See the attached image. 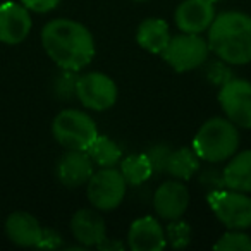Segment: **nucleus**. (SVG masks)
<instances>
[{
	"label": "nucleus",
	"mask_w": 251,
	"mask_h": 251,
	"mask_svg": "<svg viewBox=\"0 0 251 251\" xmlns=\"http://www.w3.org/2000/svg\"><path fill=\"white\" fill-rule=\"evenodd\" d=\"M47 55L67 71H81L95 57V40L90 29L73 19H52L42 29Z\"/></svg>",
	"instance_id": "f257e3e1"
},
{
	"label": "nucleus",
	"mask_w": 251,
	"mask_h": 251,
	"mask_svg": "<svg viewBox=\"0 0 251 251\" xmlns=\"http://www.w3.org/2000/svg\"><path fill=\"white\" fill-rule=\"evenodd\" d=\"M208 47L220 60L232 66L251 62V16L226 11L208 28Z\"/></svg>",
	"instance_id": "f03ea898"
},
{
	"label": "nucleus",
	"mask_w": 251,
	"mask_h": 251,
	"mask_svg": "<svg viewBox=\"0 0 251 251\" xmlns=\"http://www.w3.org/2000/svg\"><path fill=\"white\" fill-rule=\"evenodd\" d=\"M239 147L237 126L229 119L212 117L200 127L193 140V150L201 160L210 164L229 160Z\"/></svg>",
	"instance_id": "7ed1b4c3"
},
{
	"label": "nucleus",
	"mask_w": 251,
	"mask_h": 251,
	"mask_svg": "<svg viewBox=\"0 0 251 251\" xmlns=\"http://www.w3.org/2000/svg\"><path fill=\"white\" fill-rule=\"evenodd\" d=\"M52 134L66 150L86 151L98 136V129L88 114L76 108H67L55 115L52 122Z\"/></svg>",
	"instance_id": "20e7f679"
},
{
	"label": "nucleus",
	"mask_w": 251,
	"mask_h": 251,
	"mask_svg": "<svg viewBox=\"0 0 251 251\" xmlns=\"http://www.w3.org/2000/svg\"><path fill=\"white\" fill-rule=\"evenodd\" d=\"M212 212L227 229L244 230L251 227V198L246 193L224 188L206 196Z\"/></svg>",
	"instance_id": "39448f33"
},
{
	"label": "nucleus",
	"mask_w": 251,
	"mask_h": 251,
	"mask_svg": "<svg viewBox=\"0 0 251 251\" xmlns=\"http://www.w3.org/2000/svg\"><path fill=\"white\" fill-rule=\"evenodd\" d=\"M127 189V182L122 177L121 171L114 167H101L93 172L86 182V195L95 210L112 212L122 203Z\"/></svg>",
	"instance_id": "423d86ee"
},
{
	"label": "nucleus",
	"mask_w": 251,
	"mask_h": 251,
	"mask_svg": "<svg viewBox=\"0 0 251 251\" xmlns=\"http://www.w3.org/2000/svg\"><path fill=\"white\" fill-rule=\"evenodd\" d=\"M208 52L210 47L205 38L196 33H181L177 36H171L162 57L174 71L188 73L203 66L208 59Z\"/></svg>",
	"instance_id": "0eeeda50"
},
{
	"label": "nucleus",
	"mask_w": 251,
	"mask_h": 251,
	"mask_svg": "<svg viewBox=\"0 0 251 251\" xmlns=\"http://www.w3.org/2000/svg\"><path fill=\"white\" fill-rule=\"evenodd\" d=\"M219 103L230 122L251 129V83L241 77H232L222 84L219 91Z\"/></svg>",
	"instance_id": "6e6552de"
},
{
	"label": "nucleus",
	"mask_w": 251,
	"mask_h": 251,
	"mask_svg": "<svg viewBox=\"0 0 251 251\" xmlns=\"http://www.w3.org/2000/svg\"><path fill=\"white\" fill-rule=\"evenodd\" d=\"M76 97L83 107L95 112H103L117 101V86L107 74L86 73L77 77Z\"/></svg>",
	"instance_id": "1a4fd4ad"
},
{
	"label": "nucleus",
	"mask_w": 251,
	"mask_h": 251,
	"mask_svg": "<svg viewBox=\"0 0 251 251\" xmlns=\"http://www.w3.org/2000/svg\"><path fill=\"white\" fill-rule=\"evenodd\" d=\"M189 205L188 188L179 179L162 182L153 195V208L162 219L177 220L184 215Z\"/></svg>",
	"instance_id": "9d476101"
},
{
	"label": "nucleus",
	"mask_w": 251,
	"mask_h": 251,
	"mask_svg": "<svg viewBox=\"0 0 251 251\" xmlns=\"http://www.w3.org/2000/svg\"><path fill=\"white\" fill-rule=\"evenodd\" d=\"M29 9L16 2L0 5V42L5 45H18L25 42L31 31Z\"/></svg>",
	"instance_id": "9b49d317"
},
{
	"label": "nucleus",
	"mask_w": 251,
	"mask_h": 251,
	"mask_svg": "<svg viewBox=\"0 0 251 251\" xmlns=\"http://www.w3.org/2000/svg\"><path fill=\"white\" fill-rule=\"evenodd\" d=\"M215 16V7L212 0H184L176 9L174 19L182 33L201 35L212 26Z\"/></svg>",
	"instance_id": "f8f14e48"
},
{
	"label": "nucleus",
	"mask_w": 251,
	"mask_h": 251,
	"mask_svg": "<svg viewBox=\"0 0 251 251\" xmlns=\"http://www.w3.org/2000/svg\"><path fill=\"white\" fill-rule=\"evenodd\" d=\"M93 165L88 151L67 150L57 164V177L67 188H79L93 176Z\"/></svg>",
	"instance_id": "ddd939ff"
},
{
	"label": "nucleus",
	"mask_w": 251,
	"mask_h": 251,
	"mask_svg": "<svg viewBox=\"0 0 251 251\" xmlns=\"http://www.w3.org/2000/svg\"><path fill=\"white\" fill-rule=\"evenodd\" d=\"M127 246L133 251H160L167 246L165 229L153 217L134 220L127 232Z\"/></svg>",
	"instance_id": "4468645a"
},
{
	"label": "nucleus",
	"mask_w": 251,
	"mask_h": 251,
	"mask_svg": "<svg viewBox=\"0 0 251 251\" xmlns=\"http://www.w3.org/2000/svg\"><path fill=\"white\" fill-rule=\"evenodd\" d=\"M5 234L11 243L23 248H38L43 237V227L28 212H14L5 220Z\"/></svg>",
	"instance_id": "2eb2a0df"
},
{
	"label": "nucleus",
	"mask_w": 251,
	"mask_h": 251,
	"mask_svg": "<svg viewBox=\"0 0 251 251\" xmlns=\"http://www.w3.org/2000/svg\"><path fill=\"white\" fill-rule=\"evenodd\" d=\"M105 222L95 210H77L71 219V232L74 239L84 248L98 246L105 239Z\"/></svg>",
	"instance_id": "dca6fc26"
},
{
	"label": "nucleus",
	"mask_w": 251,
	"mask_h": 251,
	"mask_svg": "<svg viewBox=\"0 0 251 251\" xmlns=\"http://www.w3.org/2000/svg\"><path fill=\"white\" fill-rule=\"evenodd\" d=\"M136 40L145 50L151 53H162L167 49L171 42V33H169V25L164 19L148 18L138 26Z\"/></svg>",
	"instance_id": "f3484780"
},
{
	"label": "nucleus",
	"mask_w": 251,
	"mask_h": 251,
	"mask_svg": "<svg viewBox=\"0 0 251 251\" xmlns=\"http://www.w3.org/2000/svg\"><path fill=\"white\" fill-rule=\"evenodd\" d=\"M222 172L226 188L241 193H251V150L232 155Z\"/></svg>",
	"instance_id": "a211bd4d"
},
{
	"label": "nucleus",
	"mask_w": 251,
	"mask_h": 251,
	"mask_svg": "<svg viewBox=\"0 0 251 251\" xmlns=\"http://www.w3.org/2000/svg\"><path fill=\"white\" fill-rule=\"evenodd\" d=\"M200 160L201 158L191 148L171 150L165 164V172L179 181H189L200 171Z\"/></svg>",
	"instance_id": "6ab92c4d"
},
{
	"label": "nucleus",
	"mask_w": 251,
	"mask_h": 251,
	"mask_svg": "<svg viewBox=\"0 0 251 251\" xmlns=\"http://www.w3.org/2000/svg\"><path fill=\"white\" fill-rule=\"evenodd\" d=\"M121 174L127 186H140L153 176V167L147 153H134L121 162Z\"/></svg>",
	"instance_id": "aec40b11"
},
{
	"label": "nucleus",
	"mask_w": 251,
	"mask_h": 251,
	"mask_svg": "<svg viewBox=\"0 0 251 251\" xmlns=\"http://www.w3.org/2000/svg\"><path fill=\"white\" fill-rule=\"evenodd\" d=\"M86 151L93 160V164L98 167H114L122 157L121 148L115 145V141H112L107 136H100V134L95 138V141Z\"/></svg>",
	"instance_id": "412c9836"
},
{
	"label": "nucleus",
	"mask_w": 251,
	"mask_h": 251,
	"mask_svg": "<svg viewBox=\"0 0 251 251\" xmlns=\"http://www.w3.org/2000/svg\"><path fill=\"white\" fill-rule=\"evenodd\" d=\"M213 248L220 251H250L251 237L246 236L243 230L229 229V232L219 237V241L213 244Z\"/></svg>",
	"instance_id": "4be33fe9"
},
{
	"label": "nucleus",
	"mask_w": 251,
	"mask_h": 251,
	"mask_svg": "<svg viewBox=\"0 0 251 251\" xmlns=\"http://www.w3.org/2000/svg\"><path fill=\"white\" fill-rule=\"evenodd\" d=\"M165 239L176 250H182L191 243V227L182 220H169L165 229Z\"/></svg>",
	"instance_id": "5701e85b"
},
{
	"label": "nucleus",
	"mask_w": 251,
	"mask_h": 251,
	"mask_svg": "<svg viewBox=\"0 0 251 251\" xmlns=\"http://www.w3.org/2000/svg\"><path fill=\"white\" fill-rule=\"evenodd\" d=\"M62 76L57 79V95L62 98H69L73 95H76V84H77V71H67L62 69Z\"/></svg>",
	"instance_id": "b1692460"
},
{
	"label": "nucleus",
	"mask_w": 251,
	"mask_h": 251,
	"mask_svg": "<svg viewBox=\"0 0 251 251\" xmlns=\"http://www.w3.org/2000/svg\"><path fill=\"white\" fill-rule=\"evenodd\" d=\"M171 153L167 147L164 145H157V147L150 148L147 151L148 158L151 162V167H153V172H164L165 171V164H167V157Z\"/></svg>",
	"instance_id": "393cba45"
},
{
	"label": "nucleus",
	"mask_w": 251,
	"mask_h": 251,
	"mask_svg": "<svg viewBox=\"0 0 251 251\" xmlns=\"http://www.w3.org/2000/svg\"><path fill=\"white\" fill-rule=\"evenodd\" d=\"M224 60L222 62H215V64H212L210 66V69H208V77L213 81V83H217V84H226L229 79H232V76H230V69L229 67H226L224 66Z\"/></svg>",
	"instance_id": "a878e982"
},
{
	"label": "nucleus",
	"mask_w": 251,
	"mask_h": 251,
	"mask_svg": "<svg viewBox=\"0 0 251 251\" xmlns=\"http://www.w3.org/2000/svg\"><path fill=\"white\" fill-rule=\"evenodd\" d=\"M21 2L25 7L29 9V11L40 12V14L53 11V9L60 4V0H21Z\"/></svg>",
	"instance_id": "bb28decb"
},
{
	"label": "nucleus",
	"mask_w": 251,
	"mask_h": 251,
	"mask_svg": "<svg viewBox=\"0 0 251 251\" xmlns=\"http://www.w3.org/2000/svg\"><path fill=\"white\" fill-rule=\"evenodd\" d=\"M201 184L203 186H212V191H215V189H224L226 188V181H224V172H219L215 171V169H210V171L203 172L201 176Z\"/></svg>",
	"instance_id": "cd10ccee"
},
{
	"label": "nucleus",
	"mask_w": 251,
	"mask_h": 251,
	"mask_svg": "<svg viewBox=\"0 0 251 251\" xmlns=\"http://www.w3.org/2000/svg\"><path fill=\"white\" fill-rule=\"evenodd\" d=\"M62 244V237L53 229H43V237L38 248H59Z\"/></svg>",
	"instance_id": "c85d7f7f"
},
{
	"label": "nucleus",
	"mask_w": 251,
	"mask_h": 251,
	"mask_svg": "<svg viewBox=\"0 0 251 251\" xmlns=\"http://www.w3.org/2000/svg\"><path fill=\"white\" fill-rule=\"evenodd\" d=\"M97 248H98V250H122V248H124V244H122L121 241H110L108 237H105V239L101 241Z\"/></svg>",
	"instance_id": "c756f323"
},
{
	"label": "nucleus",
	"mask_w": 251,
	"mask_h": 251,
	"mask_svg": "<svg viewBox=\"0 0 251 251\" xmlns=\"http://www.w3.org/2000/svg\"><path fill=\"white\" fill-rule=\"evenodd\" d=\"M133 2H145V0H133Z\"/></svg>",
	"instance_id": "7c9ffc66"
},
{
	"label": "nucleus",
	"mask_w": 251,
	"mask_h": 251,
	"mask_svg": "<svg viewBox=\"0 0 251 251\" xmlns=\"http://www.w3.org/2000/svg\"><path fill=\"white\" fill-rule=\"evenodd\" d=\"M212 2H219V0H212Z\"/></svg>",
	"instance_id": "2f4dec72"
}]
</instances>
